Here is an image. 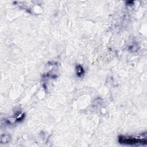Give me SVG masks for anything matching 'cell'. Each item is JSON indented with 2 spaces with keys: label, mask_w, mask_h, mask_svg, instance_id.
I'll return each instance as SVG.
<instances>
[{
  "label": "cell",
  "mask_w": 147,
  "mask_h": 147,
  "mask_svg": "<svg viewBox=\"0 0 147 147\" xmlns=\"http://www.w3.org/2000/svg\"><path fill=\"white\" fill-rule=\"evenodd\" d=\"M119 142L123 144L138 145L146 144V137L144 138H137V137H119Z\"/></svg>",
  "instance_id": "obj_1"
}]
</instances>
